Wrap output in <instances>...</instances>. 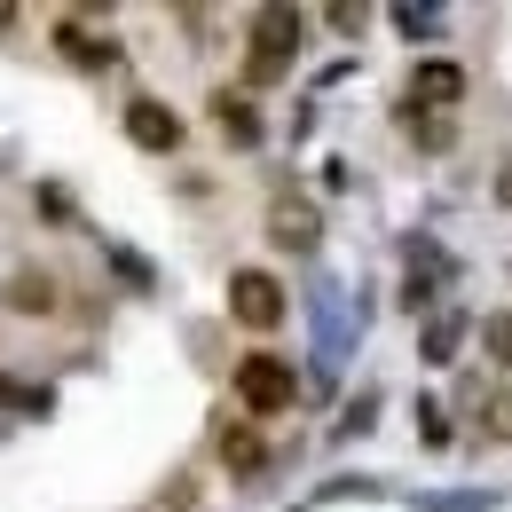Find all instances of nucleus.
<instances>
[{
	"instance_id": "f257e3e1",
	"label": "nucleus",
	"mask_w": 512,
	"mask_h": 512,
	"mask_svg": "<svg viewBox=\"0 0 512 512\" xmlns=\"http://www.w3.org/2000/svg\"><path fill=\"white\" fill-rule=\"evenodd\" d=\"M300 56V8H260L253 16V48H245V79L253 87H276Z\"/></svg>"
},
{
	"instance_id": "f03ea898",
	"label": "nucleus",
	"mask_w": 512,
	"mask_h": 512,
	"mask_svg": "<svg viewBox=\"0 0 512 512\" xmlns=\"http://www.w3.org/2000/svg\"><path fill=\"white\" fill-rule=\"evenodd\" d=\"M292 363L284 355H245L237 363V402H245V418H284L292 410Z\"/></svg>"
},
{
	"instance_id": "7ed1b4c3",
	"label": "nucleus",
	"mask_w": 512,
	"mask_h": 512,
	"mask_svg": "<svg viewBox=\"0 0 512 512\" xmlns=\"http://www.w3.org/2000/svg\"><path fill=\"white\" fill-rule=\"evenodd\" d=\"M229 316L253 323V331L284 323V284H276L268 268H237V276H229Z\"/></svg>"
},
{
	"instance_id": "20e7f679",
	"label": "nucleus",
	"mask_w": 512,
	"mask_h": 512,
	"mask_svg": "<svg viewBox=\"0 0 512 512\" xmlns=\"http://www.w3.org/2000/svg\"><path fill=\"white\" fill-rule=\"evenodd\" d=\"M127 134L142 142V150H158V158L182 150V119H174L166 103H150V95H134V103H127Z\"/></svg>"
},
{
	"instance_id": "39448f33",
	"label": "nucleus",
	"mask_w": 512,
	"mask_h": 512,
	"mask_svg": "<svg viewBox=\"0 0 512 512\" xmlns=\"http://www.w3.org/2000/svg\"><path fill=\"white\" fill-rule=\"evenodd\" d=\"M8 308H16V316H56V308H64V292H56V276L24 268V276H8Z\"/></svg>"
},
{
	"instance_id": "423d86ee",
	"label": "nucleus",
	"mask_w": 512,
	"mask_h": 512,
	"mask_svg": "<svg viewBox=\"0 0 512 512\" xmlns=\"http://www.w3.org/2000/svg\"><path fill=\"white\" fill-rule=\"evenodd\" d=\"M410 95H418V103H457V95H465V71L457 64H426V71H410ZM418 103H410V111H418Z\"/></svg>"
},
{
	"instance_id": "0eeeda50",
	"label": "nucleus",
	"mask_w": 512,
	"mask_h": 512,
	"mask_svg": "<svg viewBox=\"0 0 512 512\" xmlns=\"http://www.w3.org/2000/svg\"><path fill=\"white\" fill-rule=\"evenodd\" d=\"M276 245H292V253H308L316 245V213L308 205H276V229H268Z\"/></svg>"
},
{
	"instance_id": "6e6552de",
	"label": "nucleus",
	"mask_w": 512,
	"mask_h": 512,
	"mask_svg": "<svg viewBox=\"0 0 512 512\" xmlns=\"http://www.w3.org/2000/svg\"><path fill=\"white\" fill-rule=\"evenodd\" d=\"M213 119H221V134H237V142H253V134H260L253 103H245V95H229V87L213 95Z\"/></svg>"
},
{
	"instance_id": "1a4fd4ad",
	"label": "nucleus",
	"mask_w": 512,
	"mask_h": 512,
	"mask_svg": "<svg viewBox=\"0 0 512 512\" xmlns=\"http://www.w3.org/2000/svg\"><path fill=\"white\" fill-rule=\"evenodd\" d=\"M64 56L71 64H111V40H95L87 24H64Z\"/></svg>"
},
{
	"instance_id": "9d476101",
	"label": "nucleus",
	"mask_w": 512,
	"mask_h": 512,
	"mask_svg": "<svg viewBox=\"0 0 512 512\" xmlns=\"http://www.w3.org/2000/svg\"><path fill=\"white\" fill-rule=\"evenodd\" d=\"M221 457H229L237 473H260V442H253V426H237V434L221 426Z\"/></svg>"
},
{
	"instance_id": "9b49d317",
	"label": "nucleus",
	"mask_w": 512,
	"mask_h": 512,
	"mask_svg": "<svg viewBox=\"0 0 512 512\" xmlns=\"http://www.w3.org/2000/svg\"><path fill=\"white\" fill-rule=\"evenodd\" d=\"M481 339H489V355L512 371V316H489V323H481Z\"/></svg>"
},
{
	"instance_id": "f8f14e48",
	"label": "nucleus",
	"mask_w": 512,
	"mask_h": 512,
	"mask_svg": "<svg viewBox=\"0 0 512 512\" xmlns=\"http://www.w3.org/2000/svg\"><path fill=\"white\" fill-rule=\"evenodd\" d=\"M489 434H497V442H512V386L489 402Z\"/></svg>"
},
{
	"instance_id": "ddd939ff",
	"label": "nucleus",
	"mask_w": 512,
	"mask_h": 512,
	"mask_svg": "<svg viewBox=\"0 0 512 512\" xmlns=\"http://www.w3.org/2000/svg\"><path fill=\"white\" fill-rule=\"evenodd\" d=\"M497 190H505V197H512V166H505V182H497Z\"/></svg>"
}]
</instances>
